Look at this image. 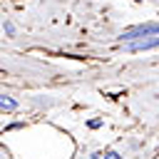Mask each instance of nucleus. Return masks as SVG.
<instances>
[{"mask_svg":"<svg viewBox=\"0 0 159 159\" xmlns=\"http://www.w3.org/2000/svg\"><path fill=\"white\" fill-rule=\"evenodd\" d=\"M27 127V122L25 119H17V122H10V124H5L2 127V134H10V132H17V129H25Z\"/></svg>","mask_w":159,"mask_h":159,"instance_id":"39448f33","label":"nucleus"},{"mask_svg":"<svg viewBox=\"0 0 159 159\" xmlns=\"http://www.w3.org/2000/svg\"><path fill=\"white\" fill-rule=\"evenodd\" d=\"M124 52L134 55V52H149V50H159V35H152V37H137V40H129L122 45Z\"/></svg>","mask_w":159,"mask_h":159,"instance_id":"f03ea898","label":"nucleus"},{"mask_svg":"<svg viewBox=\"0 0 159 159\" xmlns=\"http://www.w3.org/2000/svg\"><path fill=\"white\" fill-rule=\"evenodd\" d=\"M2 35L7 37V40H12V37H17V27H15V22L12 20H2Z\"/></svg>","mask_w":159,"mask_h":159,"instance_id":"20e7f679","label":"nucleus"},{"mask_svg":"<svg viewBox=\"0 0 159 159\" xmlns=\"http://www.w3.org/2000/svg\"><path fill=\"white\" fill-rule=\"evenodd\" d=\"M152 35H159V20H147V22H137V25H129L119 32L117 42L124 45L129 40H137V37H152Z\"/></svg>","mask_w":159,"mask_h":159,"instance_id":"f257e3e1","label":"nucleus"},{"mask_svg":"<svg viewBox=\"0 0 159 159\" xmlns=\"http://www.w3.org/2000/svg\"><path fill=\"white\" fill-rule=\"evenodd\" d=\"M134 2H144V0H134Z\"/></svg>","mask_w":159,"mask_h":159,"instance_id":"6e6552de","label":"nucleus"},{"mask_svg":"<svg viewBox=\"0 0 159 159\" xmlns=\"http://www.w3.org/2000/svg\"><path fill=\"white\" fill-rule=\"evenodd\" d=\"M104 159H124V154L119 149H114V147H107L104 149Z\"/></svg>","mask_w":159,"mask_h":159,"instance_id":"0eeeda50","label":"nucleus"},{"mask_svg":"<svg viewBox=\"0 0 159 159\" xmlns=\"http://www.w3.org/2000/svg\"><path fill=\"white\" fill-rule=\"evenodd\" d=\"M0 109H2V114H12V112L20 109V102L15 97H10V94H2L0 97Z\"/></svg>","mask_w":159,"mask_h":159,"instance_id":"7ed1b4c3","label":"nucleus"},{"mask_svg":"<svg viewBox=\"0 0 159 159\" xmlns=\"http://www.w3.org/2000/svg\"><path fill=\"white\" fill-rule=\"evenodd\" d=\"M102 127H104V117H92V119H87V129L97 132V129H102Z\"/></svg>","mask_w":159,"mask_h":159,"instance_id":"423d86ee","label":"nucleus"}]
</instances>
